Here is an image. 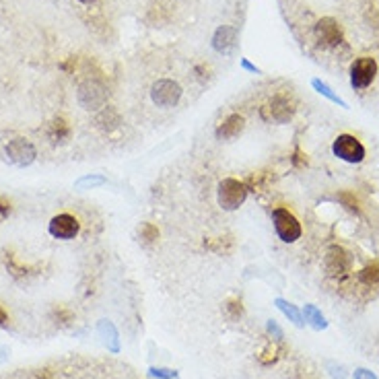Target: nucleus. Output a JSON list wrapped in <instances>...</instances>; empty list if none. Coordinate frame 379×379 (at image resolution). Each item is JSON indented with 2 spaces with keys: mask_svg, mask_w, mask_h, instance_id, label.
<instances>
[{
  "mask_svg": "<svg viewBox=\"0 0 379 379\" xmlns=\"http://www.w3.org/2000/svg\"><path fill=\"white\" fill-rule=\"evenodd\" d=\"M248 194H250L248 184L241 180H235V177H225L217 186V202L227 213L239 210L246 204Z\"/></svg>",
  "mask_w": 379,
  "mask_h": 379,
  "instance_id": "1",
  "label": "nucleus"
},
{
  "mask_svg": "<svg viewBox=\"0 0 379 379\" xmlns=\"http://www.w3.org/2000/svg\"><path fill=\"white\" fill-rule=\"evenodd\" d=\"M272 227H274L277 237L283 243H295L303 235V229H301L299 219L289 208H285V206H277L272 210Z\"/></svg>",
  "mask_w": 379,
  "mask_h": 379,
  "instance_id": "2",
  "label": "nucleus"
},
{
  "mask_svg": "<svg viewBox=\"0 0 379 379\" xmlns=\"http://www.w3.org/2000/svg\"><path fill=\"white\" fill-rule=\"evenodd\" d=\"M332 153L336 159L351 163V165H357L367 157L363 142L355 134H338L332 142Z\"/></svg>",
  "mask_w": 379,
  "mask_h": 379,
  "instance_id": "3",
  "label": "nucleus"
},
{
  "mask_svg": "<svg viewBox=\"0 0 379 379\" xmlns=\"http://www.w3.org/2000/svg\"><path fill=\"white\" fill-rule=\"evenodd\" d=\"M378 72L379 66L376 58H371V56H361V58H357V60L351 64V70H349V74H351V87H353L355 91H365V89H369V87L373 85V80L378 78Z\"/></svg>",
  "mask_w": 379,
  "mask_h": 379,
  "instance_id": "4",
  "label": "nucleus"
},
{
  "mask_svg": "<svg viewBox=\"0 0 379 379\" xmlns=\"http://www.w3.org/2000/svg\"><path fill=\"white\" fill-rule=\"evenodd\" d=\"M182 87L180 83L171 80V78H159L157 83H153L151 87V99L157 107L161 109H169L175 107L182 99Z\"/></svg>",
  "mask_w": 379,
  "mask_h": 379,
  "instance_id": "5",
  "label": "nucleus"
},
{
  "mask_svg": "<svg viewBox=\"0 0 379 379\" xmlns=\"http://www.w3.org/2000/svg\"><path fill=\"white\" fill-rule=\"evenodd\" d=\"M4 153H6V159L17 167H29L37 157L35 144L29 138H23V136H17V138L8 140V144L4 147Z\"/></svg>",
  "mask_w": 379,
  "mask_h": 379,
  "instance_id": "6",
  "label": "nucleus"
},
{
  "mask_svg": "<svg viewBox=\"0 0 379 379\" xmlns=\"http://www.w3.org/2000/svg\"><path fill=\"white\" fill-rule=\"evenodd\" d=\"M47 233L58 241H72L80 233V221L74 215L60 213L47 223Z\"/></svg>",
  "mask_w": 379,
  "mask_h": 379,
  "instance_id": "7",
  "label": "nucleus"
},
{
  "mask_svg": "<svg viewBox=\"0 0 379 379\" xmlns=\"http://www.w3.org/2000/svg\"><path fill=\"white\" fill-rule=\"evenodd\" d=\"M107 97H109L107 89L97 80H87L78 89V101L89 111H101L107 103Z\"/></svg>",
  "mask_w": 379,
  "mask_h": 379,
  "instance_id": "8",
  "label": "nucleus"
},
{
  "mask_svg": "<svg viewBox=\"0 0 379 379\" xmlns=\"http://www.w3.org/2000/svg\"><path fill=\"white\" fill-rule=\"evenodd\" d=\"M239 45V33L231 25H221L213 35V50L221 56H231Z\"/></svg>",
  "mask_w": 379,
  "mask_h": 379,
  "instance_id": "9",
  "label": "nucleus"
},
{
  "mask_svg": "<svg viewBox=\"0 0 379 379\" xmlns=\"http://www.w3.org/2000/svg\"><path fill=\"white\" fill-rule=\"evenodd\" d=\"M316 37L320 39L322 45H328V47H336V45H340L345 41L340 25L332 17H324L322 21H318V25H316Z\"/></svg>",
  "mask_w": 379,
  "mask_h": 379,
  "instance_id": "10",
  "label": "nucleus"
},
{
  "mask_svg": "<svg viewBox=\"0 0 379 379\" xmlns=\"http://www.w3.org/2000/svg\"><path fill=\"white\" fill-rule=\"evenodd\" d=\"M295 116V101L289 95H274L268 103V118L274 124H287Z\"/></svg>",
  "mask_w": 379,
  "mask_h": 379,
  "instance_id": "11",
  "label": "nucleus"
},
{
  "mask_svg": "<svg viewBox=\"0 0 379 379\" xmlns=\"http://www.w3.org/2000/svg\"><path fill=\"white\" fill-rule=\"evenodd\" d=\"M243 130H246V118L239 116V113H229V116L217 126L215 134H217V140H221V142H231V140H235Z\"/></svg>",
  "mask_w": 379,
  "mask_h": 379,
  "instance_id": "12",
  "label": "nucleus"
},
{
  "mask_svg": "<svg viewBox=\"0 0 379 379\" xmlns=\"http://www.w3.org/2000/svg\"><path fill=\"white\" fill-rule=\"evenodd\" d=\"M351 266V258L347 254V250H343L340 246H332L326 252V272L332 277L345 274Z\"/></svg>",
  "mask_w": 379,
  "mask_h": 379,
  "instance_id": "13",
  "label": "nucleus"
},
{
  "mask_svg": "<svg viewBox=\"0 0 379 379\" xmlns=\"http://www.w3.org/2000/svg\"><path fill=\"white\" fill-rule=\"evenodd\" d=\"M45 134H47V138H50V142H52V144H64V142L70 138V134H72V128L66 124V120H62V118H56L52 124H47V130H45Z\"/></svg>",
  "mask_w": 379,
  "mask_h": 379,
  "instance_id": "14",
  "label": "nucleus"
},
{
  "mask_svg": "<svg viewBox=\"0 0 379 379\" xmlns=\"http://www.w3.org/2000/svg\"><path fill=\"white\" fill-rule=\"evenodd\" d=\"M99 336L103 338L105 347H107L111 353H118V351H120L118 330H116V326H113L109 320H101V322H99Z\"/></svg>",
  "mask_w": 379,
  "mask_h": 379,
  "instance_id": "15",
  "label": "nucleus"
},
{
  "mask_svg": "<svg viewBox=\"0 0 379 379\" xmlns=\"http://www.w3.org/2000/svg\"><path fill=\"white\" fill-rule=\"evenodd\" d=\"M303 318H305V322L314 328V330H326L328 328V322H326V318H324V314L316 307V305H305L303 307Z\"/></svg>",
  "mask_w": 379,
  "mask_h": 379,
  "instance_id": "16",
  "label": "nucleus"
},
{
  "mask_svg": "<svg viewBox=\"0 0 379 379\" xmlns=\"http://www.w3.org/2000/svg\"><path fill=\"white\" fill-rule=\"evenodd\" d=\"M312 87H314V89H316V91H318L322 97H326L328 101H332V103H336V105H340V107H345V109L349 107V103H347V101H345V99H343L338 93H334V91H332V87H330V85H326L324 80H320V78H314V80H312Z\"/></svg>",
  "mask_w": 379,
  "mask_h": 379,
  "instance_id": "17",
  "label": "nucleus"
},
{
  "mask_svg": "<svg viewBox=\"0 0 379 379\" xmlns=\"http://www.w3.org/2000/svg\"><path fill=\"white\" fill-rule=\"evenodd\" d=\"M107 184V177L101 175V173H89V175H83L80 180L74 182V188L78 192H85V190H95V188H101Z\"/></svg>",
  "mask_w": 379,
  "mask_h": 379,
  "instance_id": "18",
  "label": "nucleus"
},
{
  "mask_svg": "<svg viewBox=\"0 0 379 379\" xmlns=\"http://www.w3.org/2000/svg\"><path fill=\"white\" fill-rule=\"evenodd\" d=\"M274 305H277V307H279V310H281V312H283V314H285V316H287L295 326H299V328H301V326L305 324V322H303V314H301L293 303H289V301H285V299H281V297H279V299H274Z\"/></svg>",
  "mask_w": 379,
  "mask_h": 379,
  "instance_id": "19",
  "label": "nucleus"
},
{
  "mask_svg": "<svg viewBox=\"0 0 379 379\" xmlns=\"http://www.w3.org/2000/svg\"><path fill=\"white\" fill-rule=\"evenodd\" d=\"M138 231H140V239L144 243H153V241L159 239V229L155 225H151V223H142Z\"/></svg>",
  "mask_w": 379,
  "mask_h": 379,
  "instance_id": "20",
  "label": "nucleus"
},
{
  "mask_svg": "<svg viewBox=\"0 0 379 379\" xmlns=\"http://www.w3.org/2000/svg\"><path fill=\"white\" fill-rule=\"evenodd\" d=\"M359 277H361V281H363L365 285H378L379 283V264H371V266L363 268Z\"/></svg>",
  "mask_w": 379,
  "mask_h": 379,
  "instance_id": "21",
  "label": "nucleus"
},
{
  "mask_svg": "<svg viewBox=\"0 0 379 379\" xmlns=\"http://www.w3.org/2000/svg\"><path fill=\"white\" fill-rule=\"evenodd\" d=\"M225 312H227V316H229L231 320L241 318V314H243L241 301H239V299H229V301H227V305H225Z\"/></svg>",
  "mask_w": 379,
  "mask_h": 379,
  "instance_id": "22",
  "label": "nucleus"
},
{
  "mask_svg": "<svg viewBox=\"0 0 379 379\" xmlns=\"http://www.w3.org/2000/svg\"><path fill=\"white\" fill-rule=\"evenodd\" d=\"M149 376L155 379H177V371L175 369H163V367H151Z\"/></svg>",
  "mask_w": 379,
  "mask_h": 379,
  "instance_id": "23",
  "label": "nucleus"
},
{
  "mask_svg": "<svg viewBox=\"0 0 379 379\" xmlns=\"http://www.w3.org/2000/svg\"><path fill=\"white\" fill-rule=\"evenodd\" d=\"M266 334H268L272 340H277V343H281V340H283V336H285V334H283V330H281V326H279L274 320H268V322H266Z\"/></svg>",
  "mask_w": 379,
  "mask_h": 379,
  "instance_id": "24",
  "label": "nucleus"
},
{
  "mask_svg": "<svg viewBox=\"0 0 379 379\" xmlns=\"http://www.w3.org/2000/svg\"><path fill=\"white\" fill-rule=\"evenodd\" d=\"M330 376L334 379H347V369L343 365H336V363H330Z\"/></svg>",
  "mask_w": 379,
  "mask_h": 379,
  "instance_id": "25",
  "label": "nucleus"
},
{
  "mask_svg": "<svg viewBox=\"0 0 379 379\" xmlns=\"http://www.w3.org/2000/svg\"><path fill=\"white\" fill-rule=\"evenodd\" d=\"M355 379H378V376L373 373V371H369V369H365V367H361V369H357L355 371Z\"/></svg>",
  "mask_w": 379,
  "mask_h": 379,
  "instance_id": "26",
  "label": "nucleus"
},
{
  "mask_svg": "<svg viewBox=\"0 0 379 379\" xmlns=\"http://www.w3.org/2000/svg\"><path fill=\"white\" fill-rule=\"evenodd\" d=\"M241 68H246L248 72H254V74H260V68L258 66H254L248 58H241Z\"/></svg>",
  "mask_w": 379,
  "mask_h": 379,
  "instance_id": "27",
  "label": "nucleus"
},
{
  "mask_svg": "<svg viewBox=\"0 0 379 379\" xmlns=\"http://www.w3.org/2000/svg\"><path fill=\"white\" fill-rule=\"evenodd\" d=\"M8 215H10V204L4 202V200H0V223H2Z\"/></svg>",
  "mask_w": 379,
  "mask_h": 379,
  "instance_id": "28",
  "label": "nucleus"
},
{
  "mask_svg": "<svg viewBox=\"0 0 379 379\" xmlns=\"http://www.w3.org/2000/svg\"><path fill=\"white\" fill-rule=\"evenodd\" d=\"M8 355H10V351L6 347H0V365L8 359Z\"/></svg>",
  "mask_w": 379,
  "mask_h": 379,
  "instance_id": "29",
  "label": "nucleus"
},
{
  "mask_svg": "<svg viewBox=\"0 0 379 379\" xmlns=\"http://www.w3.org/2000/svg\"><path fill=\"white\" fill-rule=\"evenodd\" d=\"M6 322H8V316H6V312L0 307V328H2V326H6Z\"/></svg>",
  "mask_w": 379,
  "mask_h": 379,
  "instance_id": "30",
  "label": "nucleus"
},
{
  "mask_svg": "<svg viewBox=\"0 0 379 379\" xmlns=\"http://www.w3.org/2000/svg\"><path fill=\"white\" fill-rule=\"evenodd\" d=\"M78 2H83V4H93L95 0H78Z\"/></svg>",
  "mask_w": 379,
  "mask_h": 379,
  "instance_id": "31",
  "label": "nucleus"
}]
</instances>
